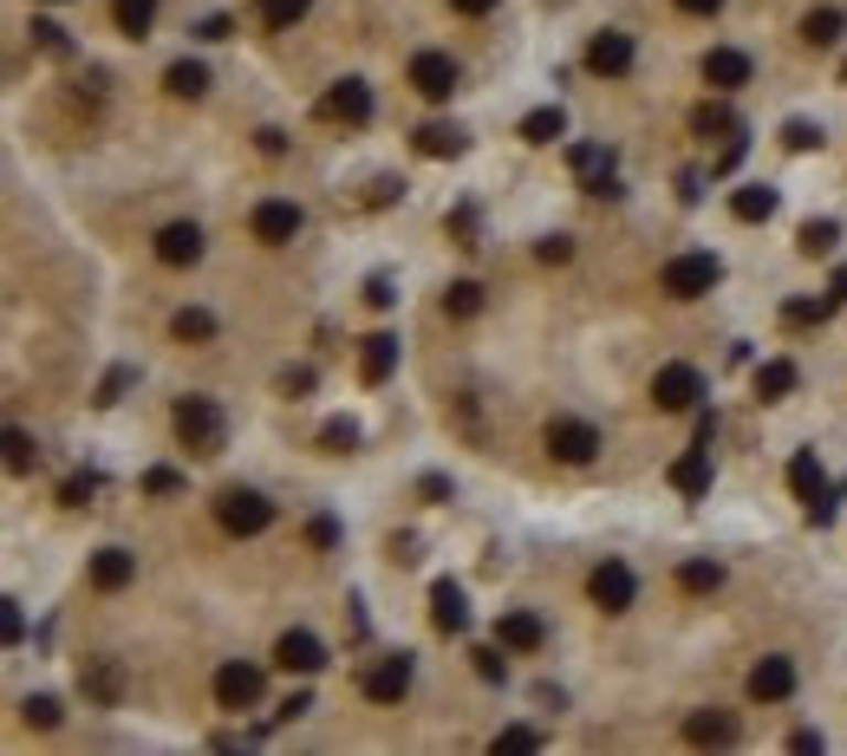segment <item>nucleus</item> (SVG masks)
Listing matches in <instances>:
<instances>
[{"mask_svg": "<svg viewBox=\"0 0 847 756\" xmlns=\"http://www.w3.org/2000/svg\"><path fill=\"white\" fill-rule=\"evenodd\" d=\"M170 424H176V444L190 457H222V444H228V417L215 398H176Z\"/></svg>", "mask_w": 847, "mask_h": 756, "instance_id": "nucleus-1", "label": "nucleus"}, {"mask_svg": "<svg viewBox=\"0 0 847 756\" xmlns=\"http://www.w3.org/2000/svg\"><path fill=\"white\" fill-rule=\"evenodd\" d=\"M658 280H665V294H672V300H698V294H710V287L723 280V262H717L710 248H691V255H672Z\"/></svg>", "mask_w": 847, "mask_h": 756, "instance_id": "nucleus-2", "label": "nucleus"}, {"mask_svg": "<svg viewBox=\"0 0 847 756\" xmlns=\"http://www.w3.org/2000/svg\"><path fill=\"white\" fill-rule=\"evenodd\" d=\"M215 522H222L228 535H261V529L275 522V502H268L261 489H222V502H215Z\"/></svg>", "mask_w": 847, "mask_h": 756, "instance_id": "nucleus-3", "label": "nucleus"}, {"mask_svg": "<svg viewBox=\"0 0 847 756\" xmlns=\"http://www.w3.org/2000/svg\"><path fill=\"white\" fill-rule=\"evenodd\" d=\"M698 398H705V379H698V365L672 359V365H658V372H652V405H658V412H691Z\"/></svg>", "mask_w": 847, "mask_h": 756, "instance_id": "nucleus-4", "label": "nucleus"}, {"mask_svg": "<svg viewBox=\"0 0 847 756\" xmlns=\"http://www.w3.org/2000/svg\"><path fill=\"white\" fill-rule=\"evenodd\" d=\"M300 222H307L300 203H287V196H261L255 215H248V235H255V242H268V248H287V242L300 235Z\"/></svg>", "mask_w": 847, "mask_h": 756, "instance_id": "nucleus-5", "label": "nucleus"}, {"mask_svg": "<svg viewBox=\"0 0 847 756\" xmlns=\"http://www.w3.org/2000/svg\"><path fill=\"white\" fill-rule=\"evenodd\" d=\"M587 594H593V607L600 614H626L639 600V581H633V567L626 561H600L593 574H587Z\"/></svg>", "mask_w": 847, "mask_h": 756, "instance_id": "nucleus-6", "label": "nucleus"}, {"mask_svg": "<svg viewBox=\"0 0 847 756\" xmlns=\"http://www.w3.org/2000/svg\"><path fill=\"white\" fill-rule=\"evenodd\" d=\"M548 457L555 464H593L600 457V430L587 417H555L548 424Z\"/></svg>", "mask_w": 847, "mask_h": 756, "instance_id": "nucleus-7", "label": "nucleus"}, {"mask_svg": "<svg viewBox=\"0 0 847 756\" xmlns=\"http://www.w3.org/2000/svg\"><path fill=\"white\" fill-rule=\"evenodd\" d=\"M567 163H573V177H580L587 196H620V183H613V150H607V143H573Z\"/></svg>", "mask_w": 847, "mask_h": 756, "instance_id": "nucleus-8", "label": "nucleus"}, {"mask_svg": "<svg viewBox=\"0 0 847 756\" xmlns=\"http://www.w3.org/2000/svg\"><path fill=\"white\" fill-rule=\"evenodd\" d=\"M320 118H326V125H372V85H365V78H340V85L320 98Z\"/></svg>", "mask_w": 847, "mask_h": 756, "instance_id": "nucleus-9", "label": "nucleus"}, {"mask_svg": "<svg viewBox=\"0 0 847 756\" xmlns=\"http://www.w3.org/2000/svg\"><path fill=\"white\" fill-rule=\"evenodd\" d=\"M261 685H268V679H261V666L228 659V666L215 672V704H222V711H248V704L261 698Z\"/></svg>", "mask_w": 847, "mask_h": 756, "instance_id": "nucleus-10", "label": "nucleus"}, {"mask_svg": "<svg viewBox=\"0 0 847 756\" xmlns=\"http://www.w3.org/2000/svg\"><path fill=\"white\" fill-rule=\"evenodd\" d=\"M405 78H411L418 98L443 105V98L457 92V60H450V53H411V72H405Z\"/></svg>", "mask_w": 847, "mask_h": 756, "instance_id": "nucleus-11", "label": "nucleus"}, {"mask_svg": "<svg viewBox=\"0 0 847 756\" xmlns=\"http://www.w3.org/2000/svg\"><path fill=\"white\" fill-rule=\"evenodd\" d=\"M78 691H85L92 704H125V691H131L125 659H85V666H78Z\"/></svg>", "mask_w": 847, "mask_h": 756, "instance_id": "nucleus-12", "label": "nucleus"}, {"mask_svg": "<svg viewBox=\"0 0 847 756\" xmlns=\"http://www.w3.org/2000/svg\"><path fill=\"white\" fill-rule=\"evenodd\" d=\"M275 666H281V672H300V679L326 672V646H320V632H307V626L281 632V646H275Z\"/></svg>", "mask_w": 847, "mask_h": 756, "instance_id": "nucleus-13", "label": "nucleus"}, {"mask_svg": "<svg viewBox=\"0 0 847 756\" xmlns=\"http://www.w3.org/2000/svg\"><path fill=\"white\" fill-rule=\"evenodd\" d=\"M157 262H163V268H196V262H203V228H196V222L157 228Z\"/></svg>", "mask_w": 847, "mask_h": 756, "instance_id": "nucleus-14", "label": "nucleus"}, {"mask_svg": "<svg viewBox=\"0 0 847 756\" xmlns=\"http://www.w3.org/2000/svg\"><path fill=\"white\" fill-rule=\"evenodd\" d=\"M495 639L508 652H542L548 646V626H542V614H528V607H508V614L495 619Z\"/></svg>", "mask_w": 847, "mask_h": 756, "instance_id": "nucleus-15", "label": "nucleus"}, {"mask_svg": "<svg viewBox=\"0 0 847 756\" xmlns=\"http://www.w3.org/2000/svg\"><path fill=\"white\" fill-rule=\"evenodd\" d=\"M685 737H691L698 750H730V744L743 737V724H737L730 711H691V717H685Z\"/></svg>", "mask_w": 847, "mask_h": 756, "instance_id": "nucleus-16", "label": "nucleus"}, {"mask_svg": "<svg viewBox=\"0 0 847 756\" xmlns=\"http://www.w3.org/2000/svg\"><path fill=\"white\" fill-rule=\"evenodd\" d=\"M633 40L626 33H593V46H587V72H600V78H626L633 72Z\"/></svg>", "mask_w": 847, "mask_h": 756, "instance_id": "nucleus-17", "label": "nucleus"}, {"mask_svg": "<svg viewBox=\"0 0 847 756\" xmlns=\"http://www.w3.org/2000/svg\"><path fill=\"white\" fill-rule=\"evenodd\" d=\"M789 691H795V659H782V652L757 659V672H750V698H757V704H782Z\"/></svg>", "mask_w": 847, "mask_h": 756, "instance_id": "nucleus-18", "label": "nucleus"}, {"mask_svg": "<svg viewBox=\"0 0 847 756\" xmlns=\"http://www.w3.org/2000/svg\"><path fill=\"white\" fill-rule=\"evenodd\" d=\"M405 691H411V659H405V652H398V659H378V666L365 672V698H372V704H398Z\"/></svg>", "mask_w": 847, "mask_h": 756, "instance_id": "nucleus-19", "label": "nucleus"}, {"mask_svg": "<svg viewBox=\"0 0 847 756\" xmlns=\"http://www.w3.org/2000/svg\"><path fill=\"white\" fill-rule=\"evenodd\" d=\"M131 581H138V554H125V549L92 554V587H98V594H125Z\"/></svg>", "mask_w": 847, "mask_h": 756, "instance_id": "nucleus-20", "label": "nucleus"}, {"mask_svg": "<svg viewBox=\"0 0 847 756\" xmlns=\"http://www.w3.org/2000/svg\"><path fill=\"white\" fill-rule=\"evenodd\" d=\"M705 85L710 92H737V85H750V53H737V46H710L705 53Z\"/></svg>", "mask_w": 847, "mask_h": 756, "instance_id": "nucleus-21", "label": "nucleus"}, {"mask_svg": "<svg viewBox=\"0 0 847 756\" xmlns=\"http://www.w3.org/2000/svg\"><path fill=\"white\" fill-rule=\"evenodd\" d=\"M398 372V333H372V340H358V379L365 385H385Z\"/></svg>", "mask_w": 847, "mask_h": 756, "instance_id": "nucleus-22", "label": "nucleus"}, {"mask_svg": "<svg viewBox=\"0 0 847 756\" xmlns=\"http://www.w3.org/2000/svg\"><path fill=\"white\" fill-rule=\"evenodd\" d=\"M430 626L437 632H470V600H463L457 581H437L430 587Z\"/></svg>", "mask_w": 847, "mask_h": 756, "instance_id": "nucleus-23", "label": "nucleus"}, {"mask_svg": "<svg viewBox=\"0 0 847 756\" xmlns=\"http://www.w3.org/2000/svg\"><path fill=\"white\" fill-rule=\"evenodd\" d=\"M789 489H795L802 509L828 496V477H822V457H815V450H795V457H789Z\"/></svg>", "mask_w": 847, "mask_h": 756, "instance_id": "nucleus-24", "label": "nucleus"}, {"mask_svg": "<svg viewBox=\"0 0 847 756\" xmlns=\"http://www.w3.org/2000/svg\"><path fill=\"white\" fill-rule=\"evenodd\" d=\"M795 385H802L795 359H763V365H757V398H763V405H776V398H789Z\"/></svg>", "mask_w": 847, "mask_h": 756, "instance_id": "nucleus-25", "label": "nucleus"}, {"mask_svg": "<svg viewBox=\"0 0 847 756\" xmlns=\"http://www.w3.org/2000/svg\"><path fill=\"white\" fill-rule=\"evenodd\" d=\"M841 33H847V13H841V7H815V13L802 20V40H808L815 53H828V46H841Z\"/></svg>", "mask_w": 847, "mask_h": 756, "instance_id": "nucleus-26", "label": "nucleus"}, {"mask_svg": "<svg viewBox=\"0 0 847 756\" xmlns=\"http://www.w3.org/2000/svg\"><path fill=\"white\" fill-rule=\"evenodd\" d=\"M672 489H678V496H705V489H710V450L691 444V450L672 464Z\"/></svg>", "mask_w": 847, "mask_h": 756, "instance_id": "nucleus-27", "label": "nucleus"}, {"mask_svg": "<svg viewBox=\"0 0 847 756\" xmlns=\"http://www.w3.org/2000/svg\"><path fill=\"white\" fill-rule=\"evenodd\" d=\"M835 307H841V294L828 287L822 300H782V327H828L835 320Z\"/></svg>", "mask_w": 847, "mask_h": 756, "instance_id": "nucleus-28", "label": "nucleus"}, {"mask_svg": "<svg viewBox=\"0 0 847 756\" xmlns=\"http://www.w3.org/2000/svg\"><path fill=\"white\" fill-rule=\"evenodd\" d=\"M163 92L170 98H203L210 92V66L203 60H176V66L163 72Z\"/></svg>", "mask_w": 847, "mask_h": 756, "instance_id": "nucleus-29", "label": "nucleus"}, {"mask_svg": "<svg viewBox=\"0 0 847 756\" xmlns=\"http://www.w3.org/2000/svg\"><path fill=\"white\" fill-rule=\"evenodd\" d=\"M418 157H463V131H457V125H437V118H430V125H418Z\"/></svg>", "mask_w": 847, "mask_h": 756, "instance_id": "nucleus-30", "label": "nucleus"}, {"mask_svg": "<svg viewBox=\"0 0 847 756\" xmlns=\"http://www.w3.org/2000/svg\"><path fill=\"white\" fill-rule=\"evenodd\" d=\"M691 131H698V138H737L743 125H737V111H730L723 98H710V105H698V111H691Z\"/></svg>", "mask_w": 847, "mask_h": 756, "instance_id": "nucleus-31", "label": "nucleus"}, {"mask_svg": "<svg viewBox=\"0 0 847 756\" xmlns=\"http://www.w3.org/2000/svg\"><path fill=\"white\" fill-rule=\"evenodd\" d=\"M307 7H313V0H255V20H261L268 33H287V26L307 20Z\"/></svg>", "mask_w": 847, "mask_h": 756, "instance_id": "nucleus-32", "label": "nucleus"}, {"mask_svg": "<svg viewBox=\"0 0 847 756\" xmlns=\"http://www.w3.org/2000/svg\"><path fill=\"white\" fill-rule=\"evenodd\" d=\"M443 313L450 320H476L483 313V280H450L443 287Z\"/></svg>", "mask_w": 847, "mask_h": 756, "instance_id": "nucleus-33", "label": "nucleus"}, {"mask_svg": "<svg viewBox=\"0 0 847 756\" xmlns=\"http://www.w3.org/2000/svg\"><path fill=\"white\" fill-rule=\"evenodd\" d=\"M730 215H737V222H770V215H776V190H763V183L737 190V196H730Z\"/></svg>", "mask_w": 847, "mask_h": 756, "instance_id": "nucleus-34", "label": "nucleus"}, {"mask_svg": "<svg viewBox=\"0 0 847 756\" xmlns=\"http://www.w3.org/2000/svg\"><path fill=\"white\" fill-rule=\"evenodd\" d=\"M170 333H176L183 345H210L215 340V313L210 307H183V313L170 320Z\"/></svg>", "mask_w": 847, "mask_h": 756, "instance_id": "nucleus-35", "label": "nucleus"}, {"mask_svg": "<svg viewBox=\"0 0 847 756\" xmlns=\"http://www.w3.org/2000/svg\"><path fill=\"white\" fill-rule=\"evenodd\" d=\"M835 242H841V222H828V215H822V222H802V235H795V248H802L808 262H815V255H835Z\"/></svg>", "mask_w": 847, "mask_h": 756, "instance_id": "nucleus-36", "label": "nucleus"}, {"mask_svg": "<svg viewBox=\"0 0 847 756\" xmlns=\"http://www.w3.org/2000/svg\"><path fill=\"white\" fill-rule=\"evenodd\" d=\"M561 131H567L561 105H542V111H528V118H522V143H555Z\"/></svg>", "mask_w": 847, "mask_h": 756, "instance_id": "nucleus-37", "label": "nucleus"}, {"mask_svg": "<svg viewBox=\"0 0 847 756\" xmlns=\"http://www.w3.org/2000/svg\"><path fill=\"white\" fill-rule=\"evenodd\" d=\"M678 587H685V594H717V587H723V567H717V561H685V567H678Z\"/></svg>", "mask_w": 847, "mask_h": 756, "instance_id": "nucleus-38", "label": "nucleus"}, {"mask_svg": "<svg viewBox=\"0 0 847 756\" xmlns=\"http://www.w3.org/2000/svg\"><path fill=\"white\" fill-rule=\"evenodd\" d=\"M111 13H118V26H125L131 40H143L150 20H157V0H111Z\"/></svg>", "mask_w": 847, "mask_h": 756, "instance_id": "nucleus-39", "label": "nucleus"}, {"mask_svg": "<svg viewBox=\"0 0 847 756\" xmlns=\"http://www.w3.org/2000/svg\"><path fill=\"white\" fill-rule=\"evenodd\" d=\"M320 444H326L333 457H346V450H358V424L353 417H326V424H320Z\"/></svg>", "mask_w": 847, "mask_h": 756, "instance_id": "nucleus-40", "label": "nucleus"}, {"mask_svg": "<svg viewBox=\"0 0 847 756\" xmlns=\"http://www.w3.org/2000/svg\"><path fill=\"white\" fill-rule=\"evenodd\" d=\"M33 464H40V444H33L26 430H7V470H13V477H26Z\"/></svg>", "mask_w": 847, "mask_h": 756, "instance_id": "nucleus-41", "label": "nucleus"}, {"mask_svg": "<svg viewBox=\"0 0 847 756\" xmlns=\"http://www.w3.org/2000/svg\"><path fill=\"white\" fill-rule=\"evenodd\" d=\"M502 652H508L502 639H495V646H476V652H470V659H476V679H490V685H502V679H508V659H502Z\"/></svg>", "mask_w": 847, "mask_h": 756, "instance_id": "nucleus-42", "label": "nucleus"}, {"mask_svg": "<svg viewBox=\"0 0 847 756\" xmlns=\"http://www.w3.org/2000/svg\"><path fill=\"white\" fill-rule=\"evenodd\" d=\"M20 711H26V724H40V731H53V724H60V698H46V691H40V698H26Z\"/></svg>", "mask_w": 847, "mask_h": 756, "instance_id": "nucleus-43", "label": "nucleus"}, {"mask_svg": "<svg viewBox=\"0 0 847 756\" xmlns=\"http://www.w3.org/2000/svg\"><path fill=\"white\" fill-rule=\"evenodd\" d=\"M0 639H7V646H20V639H26V614H20V600H0Z\"/></svg>", "mask_w": 847, "mask_h": 756, "instance_id": "nucleus-44", "label": "nucleus"}, {"mask_svg": "<svg viewBox=\"0 0 847 756\" xmlns=\"http://www.w3.org/2000/svg\"><path fill=\"white\" fill-rule=\"evenodd\" d=\"M495 750H542V731H528V724H508V731L495 737Z\"/></svg>", "mask_w": 847, "mask_h": 756, "instance_id": "nucleus-45", "label": "nucleus"}, {"mask_svg": "<svg viewBox=\"0 0 847 756\" xmlns=\"http://www.w3.org/2000/svg\"><path fill=\"white\" fill-rule=\"evenodd\" d=\"M782 143H789V150H815V143H822V131H815L808 118H789V125H782Z\"/></svg>", "mask_w": 847, "mask_h": 756, "instance_id": "nucleus-46", "label": "nucleus"}, {"mask_svg": "<svg viewBox=\"0 0 847 756\" xmlns=\"http://www.w3.org/2000/svg\"><path fill=\"white\" fill-rule=\"evenodd\" d=\"M307 542H313L320 554L340 549V522H333V515H313V522H307Z\"/></svg>", "mask_w": 847, "mask_h": 756, "instance_id": "nucleus-47", "label": "nucleus"}, {"mask_svg": "<svg viewBox=\"0 0 847 756\" xmlns=\"http://www.w3.org/2000/svg\"><path fill=\"white\" fill-rule=\"evenodd\" d=\"M33 40H40L46 53H66V26H60V20H33Z\"/></svg>", "mask_w": 847, "mask_h": 756, "instance_id": "nucleus-48", "label": "nucleus"}, {"mask_svg": "<svg viewBox=\"0 0 847 756\" xmlns=\"http://www.w3.org/2000/svg\"><path fill=\"white\" fill-rule=\"evenodd\" d=\"M131 385V365H111L105 372V385H98V405H118V392Z\"/></svg>", "mask_w": 847, "mask_h": 756, "instance_id": "nucleus-49", "label": "nucleus"}, {"mask_svg": "<svg viewBox=\"0 0 847 756\" xmlns=\"http://www.w3.org/2000/svg\"><path fill=\"white\" fill-rule=\"evenodd\" d=\"M143 489H150V496H176V489H183V477L157 464V470H143Z\"/></svg>", "mask_w": 847, "mask_h": 756, "instance_id": "nucleus-50", "label": "nucleus"}, {"mask_svg": "<svg viewBox=\"0 0 847 756\" xmlns=\"http://www.w3.org/2000/svg\"><path fill=\"white\" fill-rule=\"evenodd\" d=\"M92 489H98V477H72L66 489H60V502H66V509H85V502H92Z\"/></svg>", "mask_w": 847, "mask_h": 756, "instance_id": "nucleus-51", "label": "nucleus"}, {"mask_svg": "<svg viewBox=\"0 0 847 756\" xmlns=\"http://www.w3.org/2000/svg\"><path fill=\"white\" fill-rule=\"evenodd\" d=\"M307 711H313V691H293V698H281L275 724H293V717H307Z\"/></svg>", "mask_w": 847, "mask_h": 756, "instance_id": "nucleus-52", "label": "nucleus"}, {"mask_svg": "<svg viewBox=\"0 0 847 756\" xmlns=\"http://www.w3.org/2000/svg\"><path fill=\"white\" fill-rule=\"evenodd\" d=\"M281 392H287V398H293V392H313V372H307V365H287V372H281Z\"/></svg>", "mask_w": 847, "mask_h": 756, "instance_id": "nucleus-53", "label": "nucleus"}, {"mask_svg": "<svg viewBox=\"0 0 847 756\" xmlns=\"http://www.w3.org/2000/svg\"><path fill=\"white\" fill-rule=\"evenodd\" d=\"M365 300H372V307H392L398 294H392V280H385V275H372V280H365Z\"/></svg>", "mask_w": 847, "mask_h": 756, "instance_id": "nucleus-54", "label": "nucleus"}, {"mask_svg": "<svg viewBox=\"0 0 847 756\" xmlns=\"http://www.w3.org/2000/svg\"><path fill=\"white\" fill-rule=\"evenodd\" d=\"M535 255H542V262H567V255H573V242H567V235H548Z\"/></svg>", "mask_w": 847, "mask_h": 756, "instance_id": "nucleus-55", "label": "nucleus"}, {"mask_svg": "<svg viewBox=\"0 0 847 756\" xmlns=\"http://www.w3.org/2000/svg\"><path fill=\"white\" fill-rule=\"evenodd\" d=\"M743 150H750V143H743V131H737V138L723 143V157H717V170H737V163H743Z\"/></svg>", "mask_w": 847, "mask_h": 756, "instance_id": "nucleus-56", "label": "nucleus"}, {"mask_svg": "<svg viewBox=\"0 0 847 756\" xmlns=\"http://www.w3.org/2000/svg\"><path fill=\"white\" fill-rule=\"evenodd\" d=\"M789 750H795V756H808V750H822V731H795V737H789Z\"/></svg>", "mask_w": 847, "mask_h": 756, "instance_id": "nucleus-57", "label": "nucleus"}, {"mask_svg": "<svg viewBox=\"0 0 847 756\" xmlns=\"http://www.w3.org/2000/svg\"><path fill=\"white\" fill-rule=\"evenodd\" d=\"M717 7H723V0H678V13H691V20H710Z\"/></svg>", "mask_w": 847, "mask_h": 756, "instance_id": "nucleus-58", "label": "nucleus"}, {"mask_svg": "<svg viewBox=\"0 0 847 756\" xmlns=\"http://www.w3.org/2000/svg\"><path fill=\"white\" fill-rule=\"evenodd\" d=\"M196 40H228V20H222V13H210V20L196 26Z\"/></svg>", "mask_w": 847, "mask_h": 756, "instance_id": "nucleus-59", "label": "nucleus"}, {"mask_svg": "<svg viewBox=\"0 0 847 756\" xmlns=\"http://www.w3.org/2000/svg\"><path fill=\"white\" fill-rule=\"evenodd\" d=\"M255 138H261V157H281V150H287V138L275 131V125H268V131H255Z\"/></svg>", "mask_w": 847, "mask_h": 756, "instance_id": "nucleus-60", "label": "nucleus"}, {"mask_svg": "<svg viewBox=\"0 0 847 756\" xmlns=\"http://www.w3.org/2000/svg\"><path fill=\"white\" fill-rule=\"evenodd\" d=\"M450 7H457V13H470V20H483V13H490L495 0H450Z\"/></svg>", "mask_w": 847, "mask_h": 756, "instance_id": "nucleus-61", "label": "nucleus"}, {"mask_svg": "<svg viewBox=\"0 0 847 756\" xmlns=\"http://www.w3.org/2000/svg\"><path fill=\"white\" fill-rule=\"evenodd\" d=\"M835 294H841V300H847V262H841V268H835Z\"/></svg>", "mask_w": 847, "mask_h": 756, "instance_id": "nucleus-62", "label": "nucleus"}, {"mask_svg": "<svg viewBox=\"0 0 847 756\" xmlns=\"http://www.w3.org/2000/svg\"><path fill=\"white\" fill-rule=\"evenodd\" d=\"M841 78H847V66H841Z\"/></svg>", "mask_w": 847, "mask_h": 756, "instance_id": "nucleus-63", "label": "nucleus"}]
</instances>
